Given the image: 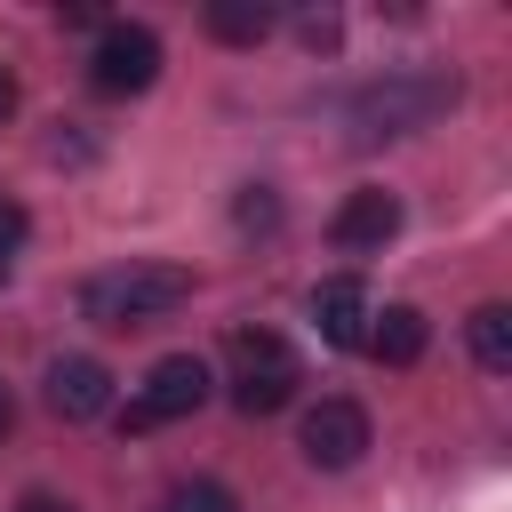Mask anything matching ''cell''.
<instances>
[{"mask_svg": "<svg viewBox=\"0 0 512 512\" xmlns=\"http://www.w3.org/2000/svg\"><path fill=\"white\" fill-rule=\"evenodd\" d=\"M184 296H192V272L184 264H120V272H96L80 288V312L96 328H144V320L176 312Z\"/></svg>", "mask_w": 512, "mask_h": 512, "instance_id": "6da1fadb", "label": "cell"}, {"mask_svg": "<svg viewBox=\"0 0 512 512\" xmlns=\"http://www.w3.org/2000/svg\"><path fill=\"white\" fill-rule=\"evenodd\" d=\"M448 104H456V72H392L352 96V120H360V136H408Z\"/></svg>", "mask_w": 512, "mask_h": 512, "instance_id": "7a4b0ae2", "label": "cell"}, {"mask_svg": "<svg viewBox=\"0 0 512 512\" xmlns=\"http://www.w3.org/2000/svg\"><path fill=\"white\" fill-rule=\"evenodd\" d=\"M296 400V360L272 328H240L232 336V408L240 416H280Z\"/></svg>", "mask_w": 512, "mask_h": 512, "instance_id": "3957f363", "label": "cell"}, {"mask_svg": "<svg viewBox=\"0 0 512 512\" xmlns=\"http://www.w3.org/2000/svg\"><path fill=\"white\" fill-rule=\"evenodd\" d=\"M200 400H208V360L200 352H168V360H152L144 392L120 408V432H160V424L192 416Z\"/></svg>", "mask_w": 512, "mask_h": 512, "instance_id": "277c9868", "label": "cell"}, {"mask_svg": "<svg viewBox=\"0 0 512 512\" xmlns=\"http://www.w3.org/2000/svg\"><path fill=\"white\" fill-rule=\"evenodd\" d=\"M160 80V32L152 24H104L88 48V88L96 96H144Z\"/></svg>", "mask_w": 512, "mask_h": 512, "instance_id": "5b68a950", "label": "cell"}, {"mask_svg": "<svg viewBox=\"0 0 512 512\" xmlns=\"http://www.w3.org/2000/svg\"><path fill=\"white\" fill-rule=\"evenodd\" d=\"M296 448H304L312 472H352V464L368 456V408H360V400H320V408H304Z\"/></svg>", "mask_w": 512, "mask_h": 512, "instance_id": "8992f818", "label": "cell"}, {"mask_svg": "<svg viewBox=\"0 0 512 512\" xmlns=\"http://www.w3.org/2000/svg\"><path fill=\"white\" fill-rule=\"evenodd\" d=\"M48 408H56L64 424L104 416V408H112V368H104V360H88V352L56 360V368H48Z\"/></svg>", "mask_w": 512, "mask_h": 512, "instance_id": "52a82bcc", "label": "cell"}, {"mask_svg": "<svg viewBox=\"0 0 512 512\" xmlns=\"http://www.w3.org/2000/svg\"><path fill=\"white\" fill-rule=\"evenodd\" d=\"M312 320H320V336H328L336 352H360V344H368V288H360L352 272L320 280V288H312Z\"/></svg>", "mask_w": 512, "mask_h": 512, "instance_id": "ba28073f", "label": "cell"}, {"mask_svg": "<svg viewBox=\"0 0 512 512\" xmlns=\"http://www.w3.org/2000/svg\"><path fill=\"white\" fill-rule=\"evenodd\" d=\"M328 232H336V248H384L400 232V200L384 184H360V192H344V208H336Z\"/></svg>", "mask_w": 512, "mask_h": 512, "instance_id": "9c48e42d", "label": "cell"}, {"mask_svg": "<svg viewBox=\"0 0 512 512\" xmlns=\"http://www.w3.org/2000/svg\"><path fill=\"white\" fill-rule=\"evenodd\" d=\"M368 320H376V328H368V352H376L384 368H416V360H424V336H432V328H424L416 304H384V312H368Z\"/></svg>", "mask_w": 512, "mask_h": 512, "instance_id": "30bf717a", "label": "cell"}, {"mask_svg": "<svg viewBox=\"0 0 512 512\" xmlns=\"http://www.w3.org/2000/svg\"><path fill=\"white\" fill-rule=\"evenodd\" d=\"M464 344H472V360H480L488 376H504V368H512V312H504V304H480V312L464 320Z\"/></svg>", "mask_w": 512, "mask_h": 512, "instance_id": "8fae6325", "label": "cell"}, {"mask_svg": "<svg viewBox=\"0 0 512 512\" xmlns=\"http://www.w3.org/2000/svg\"><path fill=\"white\" fill-rule=\"evenodd\" d=\"M208 32H216L224 48H256V40L272 32V8H264V0H208Z\"/></svg>", "mask_w": 512, "mask_h": 512, "instance_id": "7c38bea8", "label": "cell"}, {"mask_svg": "<svg viewBox=\"0 0 512 512\" xmlns=\"http://www.w3.org/2000/svg\"><path fill=\"white\" fill-rule=\"evenodd\" d=\"M160 512H240V496H232L224 480H176Z\"/></svg>", "mask_w": 512, "mask_h": 512, "instance_id": "4fadbf2b", "label": "cell"}, {"mask_svg": "<svg viewBox=\"0 0 512 512\" xmlns=\"http://www.w3.org/2000/svg\"><path fill=\"white\" fill-rule=\"evenodd\" d=\"M24 232H32V216H24V208H16L8 192H0V264H8L16 248H24Z\"/></svg>", "mask_w": 512, "mask_h": 512, "instance_id": "5bb4252c", "label": "cell"}, {"mask_svg": "<svg viewBox=\"0 0 512 512\" xmlns=\"http://www.w3.org/2000/svg\"><path fill=\"white\" fill-rule=\"evenodd\" d=\"M272 216H280L272 184H248V200H240V224H272Z\"/></svg>", "mask_w": 512, "mask_h": 512, "instance_id": "9a60e30c", "label": "cell"}, {"mask_svg": "<svg viewBox=\"0 0 512 512\" xmlns=\"http://www.w3.org/2000/svg\"><path fill=\"white\" fill-rule=\"evenodd\" d=\"M8 112H16V72L0 64V128H8Z\"/></svg>", "mask_w": 512, "mask_h": 512, "instance_id": "2e32d148", "label": "cell"}, {"mask_svg": "<svg viewBox=\"0 0 512 512\" xmlns=\"http://www.w3.org/2000/svg\"><path fill=\"white\" fill-rule=\"evenodd\" d=\"M16 512H72V504H56V496H40V488H32V496H24Z\"/></svg>", "mask_w": 512, "mask_h": 512, "instance_id": "e0dca14e", "label": "cell"}, {"mask_svg": "<svg viewBox=\"0 0 512 512\" xmlns=\"http://www.w3.org/2000/svg\"><path fill=\"white\" fill-rule=\"evenodd\" d=\"M8 424H16V392L0 384V432H8Z\"/></svg>", "mask_w": 512, "mask_h": 512, "instance_id": "ac0fdd59", "label": "cell"}, {"mask_svg": "<svg viewBox=\"0 0 512 512\" xmlns=\"http://www.w3.org/2000/svg\"><path fill=\"white\" fill-rule=\"evenodd\" d=\"M0 280H8V264H0Z\"/></svg>", "mask_w": 512, "mask_h": 512, "instance_id": "d6986e66", "label": "cell"}]
</instances>
